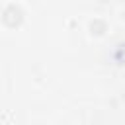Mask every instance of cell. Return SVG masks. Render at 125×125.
Returning <instances> with one entry per match:
<instances>
[{"label":"cell","instance_id":"2","mask_svg":"<svg viewBox=\"0 0 125 125\" xmlns=\"http://www.w3.org/2000/svg\"><path fill=\"white\" fill-rule=\"evenodd\" d=\"M104 29H105V23L104 21H92V31L94 33H104Z\"/></svg>","mask_w":125,"mask_h":125},{"label":"cell","instance_id":"1","mask_svg":"<svg viewBox=\"0 0 125 125\" xmlns=\"http://www.w3.org/2000/svg\"><path fill=\"white\" fill-rule=\"evenodd\" d=\"M2 21L8 25V27H18L21 21H23V10L16 4H8L2 12Z\"/></svg>","mask_w":125,"mask_h":125}]
</instances>
